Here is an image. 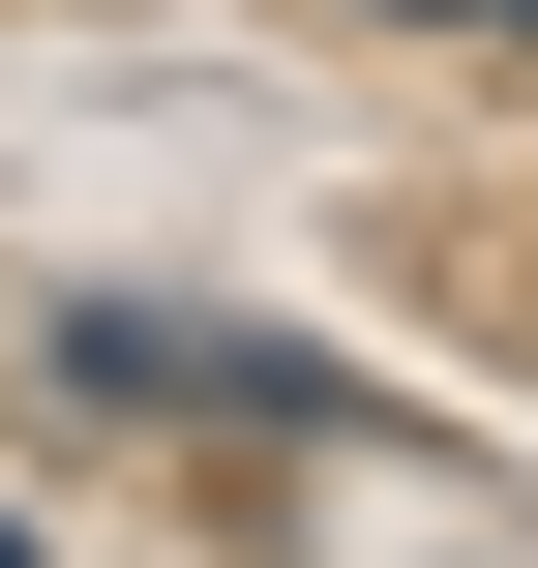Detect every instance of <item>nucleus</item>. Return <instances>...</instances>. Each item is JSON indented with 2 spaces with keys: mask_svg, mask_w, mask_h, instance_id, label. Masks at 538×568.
Returning a JSON list of instances; mask_svg holds the SVG:
<instances>
[{
  "mask_svg": "<svg viewBox=\"0 0 538 568\" xmlns=\"http://www.w3.org/2000/svg\"><path fill=\"white\" fill-rule=\"evenodd\" d=\"M60 359H90V389H150V419H329V359H270V329H180V300H60Z\"/></svg>",
  "mask_w": 538,
  "mask_h": 568,
  "instance_id": "f257e3e1",
  "label": "nucleus"
},
{
  "mask_svg": "<svg viewBox=\"0 0 538 568\" xmlns=\"http://www.w3.org/2000/svg\"><path fill=\"white\" fill-rule=\"evenodd\" d=\"M449 30H538V0H449Z\"/></svg>",
  "mask_w": 538,
  "mask_h": 568,
  "instance_id": "f03ea898",
  "label": "nucleus"
},
{
  "mask_svg": "<svg viewBox=\"0 0 538 568\" xmlns=\"http://www.w3.org/2000/svg\"><path fill=\"white\" fill-rule=\"evenodd\" d=\"M0 568H30V539H0Z\"/></svg>",
  "mask_w": 538,
  "mask_h": 568,
  "instance_id": "7ed1b4c3",
  "label": "nucleus"
}]
</instances>
